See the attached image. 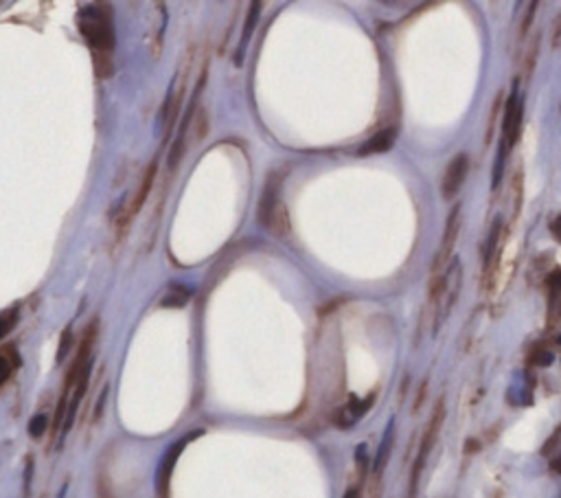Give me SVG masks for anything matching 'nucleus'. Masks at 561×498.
I'll use <instances>...</instances> for the list:
<instances>
[{
  "label": "nucleus",
  "instance_id": "obj_1",
  "mask_svg": "<svg viewBox=\"0 0 561 498\" xmlns=\"http://www.w3.org/2000/svg\"><path fill=\"white\" fill-rule=\"evenodd\" d=\"M77 27L83 35L86 44L93 51L95 60V73L99 77L112 75V57L110 53L115 51V22H112L110 7L103 3L81 7L77 13Z\"/></svg>",
  "mask_w": 561,
  "mask_h": 498
},
{
  "label": "nucleus",
  "instance_id": "obj_2",
  "mask_svg": "<svg viewBox=\"0 0 561 498\" xmlns=\"http://www.w3.org/2000/svg\"><path fill=\"white\" fill-rule=\"evenodd\" d=\"M281 180L283 176L279 171L267 176V183L259 202V222L263 229L272 231L277 235H285L287 233V213L285 207L281 205Z\"/></svg>",
  "mask_w": 561,
  "mask_h": 498
},
{
  "label": "nucleus",
  "instance_id": "obj_3",
  "mask_svg": "<svg viewBox=\"0 0 561 498\" xmlns=\"http://www.w3.org/2000/svg\"><path fill=\"white\" fill-rule=\"evenodd\" d=\"M199 435H202V430H193V433H189L187 437L178 439L163 455V459L158 463V472H156V496H158V498H169V483H171L173 468H175L178 459H180L183 450Z\"/></svg>",
  "mask_w": 561,
  "mask_h": 498
},
{
  "label": "nucleus",
  "instance_id": "obj_4",
  "mask_svg": "<svg viewBox=\"0 0 561 498\" xmlns=\"http://www.w3.org/2000/svg\"><path fill=\"white\" fill-rule=\"evenodd\" d=\"M522 119H524V106H522V99L518 95V88H513V93L507 99L504 117H502V145L507 149H511L515 143L520 141Z\"/></svg>",
  "mask_w": 561,
  "mask_h": 498
},
{
  "label": "nucleus",
  "instance_id": "obj_5",
  "mask_svg": "<svg viewBox=\"0 0 561 498\" xmlns=\"http://www.w3.org/2000/svg\"><path fill=\"white\" fill-rule=\"evenodd\" d=\"M458 233H461V205H456L450 215H447V222H445V233H443V239H441V246L436 251V257L432 261V273L434 277L439 275V270L447 264V259L452 257L454 253V246H456V239H458Z\"/></svg>",
  "mask_w": 561,
  "mask_h": 498
},
{
  "label": "nucleus",
  "instance_id": "obj_6",
  "mask_svg": "<svg viewBox=\"0 0 561 498\" xmlns=\"http://www.w3.org/2000/svg\"><path fill=\"white\" fill-rule=\"evenodd\" d=\"M467 174H469V156L465 152H461L450 161V165H447V169H445V176H443L441 191H443L445 200L456 198V193L461 191V187L465 183Z\"/></svg>",
  "mask_w": 561,
  "mask_h": 498
},
{
  "label": "nucleus",
  "instance_id": "obj_7",
  "mask_svg": "<svg viewBox=\"0 0 561 498\" xmlns=\"http://www.w3.org/2000/svg\"><path fill=\"white\" fill-rule=\"evenodd\" d=\"M395 139H397V130L395 128H386V130H379L377 134L357 149L360 156H373V154H386L393 145H395Z\"/></svg>",
  "mask_w": 561,
  "mask_h": 498
},
{
  "label": "nucleus",
  "instance_id": "obj_8",
  "mask_svg": "<svg viewBox=\"0 0 561 498\" xmlns=\"http://www.w3.org/2000/svg\"><path fill=\"white\" fill-rule=\"evenodd\" d=\"M156 169H158V158H154L151 165L147 167V171H145V176H143V180H141V189H139L137 198H134V202L129 205V209H127V215L139 213V209L145 205V200H147V196H149V191H151V185H154Z\"/></svg>",
  "mask_w": 561,
  "mask_h": 498
},
{
  "label": "nucleus",
  "instance_id": "obj_9",
  "mask_svg": "<svg viewBox=\"0 0 561 498\" xmlns=\"http://www.w3.org/2000/svg\"><path fill=\"white\" fill-rule=\"evenodd\" d=\"M18 365H20V358H18L13 347L0 349V387H3V384L13 375Z\"/></svg>",
  "mask_w": 561,
  "mask_h": 498
},
{
  "label": "nucleus",
  "instance_id": "obj_10",
  "mask_svg": "<svg viewBox=\"0 0 561 498\" xmlns=\"http://www.w3.org/2000/svg\"><path fill=\"white\" fill-rule=\"evenodd\" d=\"M259 11H261V5H259V3L250 5V13H248V18H245V25H243V35H241V44H239V55L235 57L237 66H239L241 60H243V51H245V47H248V40H250V35H253V29H255V25H257V20H259Z\"/></svg>",
  "mask_w": 561,
  "mask_h": 498
},
{
  "label": "nucleus",
  "instance_id": "obj_11",
  "mask_svg": "<svg viewBox=\"0 0 561 498\" xmlns=\"http://www.w3.org/2000/svg\"><path fill=\"white\" fill-rule=\"evenodd\" d=\"M522 183H524V176H522V169H518L511 178V222L518 220L520 215V209H522Z\"/></svg>",
  "mask_w": 561,
  "mask_h": 498
},
{
  "label": "nucleus",
  "instance_id": "obj_12",
  "mask_svg": "<svg viewBox=\"0 0 561 498\" xmlns=\"http://www.w3.org/2000/svg\"><path fill=\"white\" fill-rule=\"evenodd\" d=\"M540 40L542 35L537 33L526 47V53H524V79L528 81L535 73V66H537V55H540Z\"/></svg>",
  "mask_w": 561,
  "mask_h": 498
},
{
  "label": "nucleus",
  "instance_id": "obj_13",
  "mask_svg": "<svg viewBox=\"0 0 561 498\" xmlns=\"http://www.w3.org/2000/svg\"><path fill=\"white\" fill-rule=\"evenodd\" d=\"M191 299V292L183 285H171L169 292L165 294V299L161 301L163 307H183Z\"/></svg>",
  "mask_w": 561,
  "mask_h": 498
},
{
  "label": "nucleus",
  "instance_id": "obj_14",
  "mask_svg": "<svg viewBox=\"0 0 561 498\" xmlns=\"http://www.w3.org/2000/svg\"><path fill=\"white\" fill-rule=\"evenodd\" d=\"M18 319H20V314H18L16 307H9V310L0 312V341L7 338L13 332V327L18 325Z\"/></svg>",
  "mask_w": 561,
  "mask_h": 498
},
{
  "label": "nucleus",
  "instance_id": "obj_15",
  "mask_svg": "<svg viewBox=\"0 0 561 498\" xmlns=\"http://www.w3.org/2000/svg\"><path fill=\"white\" fill-rule=\"evenodd\" d=\"M391 443H393V426L388 428V433L384 435V441L379 446V452H377V459H375V472L379 474L384 470L386 461H388V455H391Z\"/></svg>",
  "mask_w": 561,
  "mask_h": 498
},
{
  "label": "nucleus",
  "instance_id": "obj_16",
  "mask_svg": "<svg viewBox=\"0 0 561 498\" xmlns=\"http://www.w3.org/2000/svg\"><path fill=\"white\" fill-rule=\"evenodd\" d=\"M561 319V290H550L548 297V323L555 325Z\"/></svg>",
  "mask_w": 561,
  "mask_h": 498
},
{
  "label": "nucleus",
  "instance_id": "obj_17",
  "mask_svg": "<svg viewBox=\"0 0 561 498\" xmlns=\"http://www.w3.org/2000/svg\"><path fill=\"white\" fill-rule=\"evenodd\" d=\"M47 428H49V417L44 415V413H37L31 421H29V433L33 439H40L44 433H47Z\"/></svg>",
  "mask_w": 561,
  "mask_h": 498
},
{
  "label": "nucleus",
  "instance_id": "obj_18",
  "mask_svg": "<svg viewBox=\"0 0 561 498\" xmlns=\"http://www.w3.org/2000/svg\"><path fill=\"white\" fill-rule=\"evenodd\" d=\"M507 152H509V149L500 143L498 158H496V167H493V180H491L493 189H498V187H500V180H502V174H504V156H507Z\"/></svg>",
  "mask_w": 561,
  "mask_h": 498
},
{
  "label": "nucleus",
  "instance_id": "obj_19",
  "mask_svg": "<svg viewBox=\"0 0 561 498\" xmlns=\"http://www.w3.org/2000/svg\"><path fill=\"white\" fill-rule=\"evenodd\" d=\"M535 9H537V3H531L528 9H526V16L522 20V27H520V38H524L528 31H531V25H533V20H535Z\"/></svg>",
  "mask_w": 561,
  "mask_h": 498
},
{
  "label": "nucleus",
  "instance_id": "obj_20",
  "mask_svg": "<svg viewBox=\"0 0 561 498\" xmlns=\"http://www.w3.org/2000/svg\"><path fill=\"white\" fill-rule=\"evenodd\" d=\"M500 101H502V95H498L496 103H493V110H491V117H489V125H487V143L491 141L493 137V125H496V119H498V112H500Z\"/></svg>",
  "mask_w": 561,
  "mask_h": 498
},
{
  "label": "nucleus",
  "instance_id": "obj_21",
  "mask_svg": "<svg viewBox=\"0 0 561 498\" xmlns=\"http://www.w3.org/2000/svg\"><path fill=\"white\" fill-rule=\"evenodd\" d=\"M531 362H535V365H544L548 367L550 362H553V353L550 351H544V349H535L531 353Z\"/></svg>",
  "mask_w": 561,
  "mask_h": 498
},
{
  "label": "nucleus",
  "instance_id": "obj_22",
  "mask_svg": "<svg viewBox=\"0 0 561 498\" xmlns=\"http://www.w3.org/2000/svg\"><path fill=\"white\" fill-rule=\"evenodd\" d=\"M71 336H73V332H71V327L64 332V338L59 341V349H57V362H62L64 358H66V353H69V347H71Z\"/></svg>",
  "mask_w": 561,
  "mask_h": 498
},
{
  "label": "nucleus",
  "instance_id": "obj_23",
  "mask_svg": "<svg viewBox=\"0 0 561 498\" xmlns=\"http://www.w3.org/2000/svg\"><path fill=\"white\" fill-rule=\"evenodd\" d=\"M550 44H553V49H559L561 47V13H557L555 20H553V38H550Z\"/></svg>",
  "mask_w": 561,
  "mask_h": 498
},
{
  "label": "nucleus",
  "instance_id": "obj_24",
  "mask_svg": "<svg viewBox=\"0 0 561 498\" xmlns=\"http://www.w3.org/2000/svg\"><path fill=\"white\" fill-rule=\"evenodd\" d=\"M559 439H561V426H559V428L555 430V433H553V437H550V439H548V441H546V443L542 446V455H546V457H548V455H550V452H553V450L557 448Z\"/></svg>",
  "mask_w": 561,
  "mask_h": 498
},
{
  "label": "nucleus",
  "instance_id": "obj_25",
  "mask_svg": "<svg viewBox=\"0 0 561 498\" xmlns=\"http://www.w3.org/2000/svg\"><path fill=\"white\" fill-rule=\"evenodd\" d=\"M550 231H553V235L561 242V215H557V217L550 222Z\"/></svg>",
  "mask_w": 561,
  "mask_h": 498
},
{
  "label": "nucleus",
  "instance_id": "obj_26",
  "mask_svg": "<svg viewBox=\"0 0 561 498\" xmlns=\"http://www.w3.org/2000/svg\"><path fill=\"white\" fill-rule=\"evenodd\" d=\"M342 498H362V492H360V487H349Z\"/></svg>",
  "mask_w": 561,
  "mask_h": 498
},
{
  "label": "nucleus",
  "instance_id": "obj_27",
  "mask_svg": "<svg viewBox=\"0 0 561 498\" xmlns=\"http://www.w3.org/2000/svg\"><path fill=\"white\" fill-rule=\"evenodd\" d=\"M550 470H553L555 474H561V455H559L557 459L550 461Z\"/></svg>",
  "mask_w": 561,
  "mask_h": 498
},
{
  "label": "nucleus",
  "instance_id": "obj_28",
  "mask_svg": "<svg viewBox=\"0 0 561 498\" xmlns=\"http://www.w3.org/2000/svg\"><path fill=\"white\" fill-rule=\"evenodd\" d=\"M478 450V441H467V452H476Z\"/></svg>",
  "mask_w": 561,
  "mask_h": 498
},
{
  "label": "nucleus",
  "instance_id": "obj_29",
  "mask_svg": "<svg viewBox=\"0 0 561 498\" xmlns=\"http://www.w3.org/2000/svg\"><path fill=\"white\" fill-rule=\"evenodd\" d=\"M66 492H69V483H66V485L62 487V492L57 494V498H66Z\"/></svg>",
  "mask_w": 561,
  "mask_h": 498
},
{
  "label": "nucleus",
  "instance_id": "obj_30",
  "mask_svg": "<svg viewBox=\"0 0 561 498\" xmlns=\"http://www.w3.org/2000/svg\"><path fill=\"white\" fill-rule=\"evenodd\" d=\"M559 343H561V336H559Z\"/></svg>",
  "mask_w": 561,
  "mask_h": 498
}]
</instances>
